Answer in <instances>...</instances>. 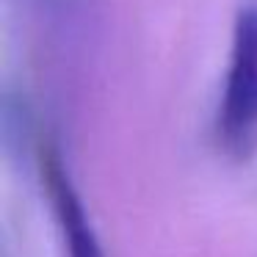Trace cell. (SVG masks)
Here are the masks:
<instances>
[{"label":"cell","mask_w":257,"mask_h":257,"mask_svg":"<svg viewBox=\"0 0 257 257\" xmlns=\"http://www.w3.org/2000/svg\"><path fill=\"white\" fill-rule=\"evenodd\" d=\"M216 130L224 150L246 158L257 147V3L240 9L235 20L232 58Z\"/></svg>","instance_id":"obj_1"},{"label":"cell","mask_w":257,"mask_h":257,"mask_svg":"<svg viewBox=\"0 0 257 257\" xmlns=\"http://www.w3.org/2000/svg\"><path fill=\"white\" fill-rule=\"evenodd\" d=\"M42 172H45V183H47V191H50L53 207L58 213V221H61L69 257H102L97 235L91 229L89 218H86V210L80 205L78 191L69 183V174L64 172L61 158L56 152H45Z\"/></svg>","instance_id":"obj_2"}]
</instances>
